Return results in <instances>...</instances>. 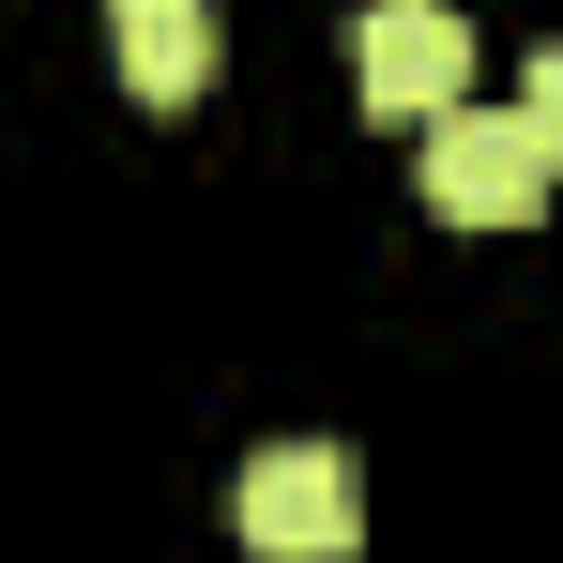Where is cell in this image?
<instances>
[{"instance_id": "obj_2", "label": "cell", "mask_w": 563, "mask_h": 563, "mask_svg": "<svg viewBox=\"0 0 563 563\" xmlns=\"http://www.w3.org/2000/svg\"><path fill=\"white\" fill-rule=\"evenodd\" d=\"M533 198H549V153H533L518 107H442L427 122V213L442 229H533Z\"/></svg>"}, {"instance_id": "obj_3", "label": "cell", "mask_w": 563, "mask_h": 563, "mask_svg": "<svg viewBox=\"0 0 563 563\" xmlns=\"http://www.w3.org/2000/svg\"><path fill=\"white\" fill-rule=\"evenodd\" d=\"M351 77H366L380 122H442V107H472V15L457 0H366V31H351Z\"/></svg>"}, {"instance_id": "obj_4", "label": "cell", "mask_w": 563, "mask_h": 563, "mask_svg": "<svg viewBox=\"0 0 563 563\" xmlns=\"http://www.w3.org/2000/svg\"><path fill=\"white\" fill-rule=\"evenodd\" d=\"M107 46H122V92L184 107L213 77V0H107Z\"/></svg>"}, {"instance_id": "obj_5", "label": "cell", "mask_w": 563, "mask_h": 563, "mask_svg": "<svg viewBox=\"0 0 563 563\" xmlns=\"http://www.w3.org/2000/svg\"><path fill=\"white\" fill-rule=\"evenodd\" d=\"M518 122H533V153L563 168V46H533V107H518Z\"/></svg>"}, {"instance_id": "obj_1", "label": "cell", "mask_w": 563, "mask_h": 563, "mask_svg": "<svg viewBox=\"0 0 563 563\" xmlns=\"http://www.w3.org/2000/svg\"><path fill=\"white\" fill-rule=\"evenodd\" d=\"M229 518H244L260 563H351L366 549V457L351 442H260Z\"/></svg>"}]
</instances>
